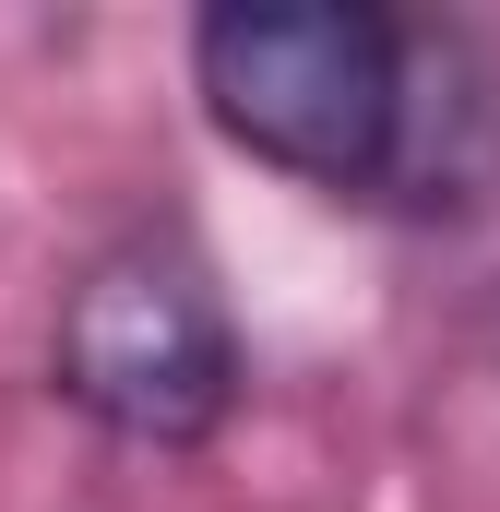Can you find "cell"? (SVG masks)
Masks as SVG:
<instances>
[{"label":"cell","instance_id":"1","mask_svg":"<svg viewBox=\"0 0 500 512\" xmlns=\"http://www.w3.org/2000/svg\"><path fill=\"white\" fill-rule=\"evenodd\" d=\"M191 96L250 167L370 215H465L500 179V72L465 24L381 0H215Z\"/></svg>","mask_w":500,"mask_h":512},{"label":"cell","instance_id":"2","mask_svg":"<svg viewBox=\"0 0 500 512\" xmlns=\"http://www.w3.org/2000/svg\"><path fill=\"white\" fill-rule=\"evenodd\" d=\"M48 393L131 453H203L239 417L250 346L215 286V251L179 215H131L120 239L72 262L48 322Z\"/></svg>","mask_w":500,"mask_h":512}]
</instances>
